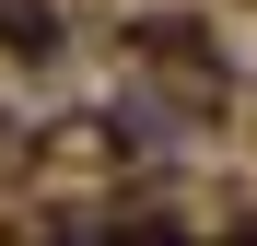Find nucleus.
Segmentation results:
<instances>
[{
    "label": "nucleus",
    "mask_w": 257,
    "mask_h": 246,
    "mask_svg": "<svg viewBox=\"0 0 257 246\" xmlns=\"http://www.w3.org/2000/svg\"><path fill=\"white\" fill-rule=\"evenodd\" d=\"M0 47H12L24 70H59V47H70L59 35V0H0Z\"/></svg>",
    "instance_id": "nucleus-1"
},
{
    "label": "nucleus",
    "mask_w": 257,
    "mask_h": 246,
    "mask_svg": "<svg viewBox=\"0 0 257 246\" xmlns=\"http://www.w3.org/2000/svg\"><path fill=\"white\" fill-rule=\"evenodd\" d=\"M82 246H187L164 211H141V223H82Z\"/></svg>",
    "instance_id": "nucleus-2"
},
{
    "label": "nucleus",
    "mask_w": 257,
    "mask_h": 246,
    "mask_svg": "<svg viewBox=\"0 0 257 246\" xmlns=\"http://www.w3.org/2000/svg\"><path fill=\"white\" fill-rule=\"evenodd\" d=\"M222 246H257V223H234V234H222Z\"/></svg>",
    "instance_id": "nucleus-3"
}]
</instances>
